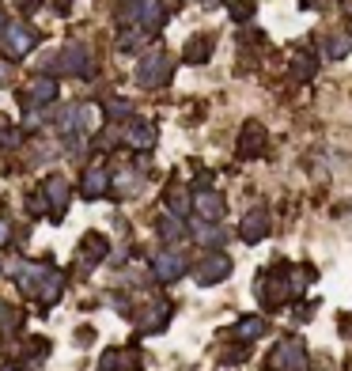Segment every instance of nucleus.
<instances>
[{
  "label": "nucleus",
  "mask_w": 352,
  "mask_h": 371,
  "mask_svg": "<svg viewBox=\"0 0 352 371\" xmlns=\"http://www.w3.org/2000/svg\"><path fill=\"white\" fill-rule=\"evenodd\" d=\"M163 72H167V57L163 53H148V57L140 61V69H137V76H140V84H159L163 80Z\"/></svg>",
  "instance_id": "obj_1"
},
{
  "label": "nucleus",
  "mask_w": 352,
  "mask_h": 371,
  "mask_svg": "<svg viewBox=\"0 0 352 371\" xmlns=\"http://www.w3.org/2000/svg\"><path fill=\"white\" fill-rule=\"evenodd\" d=\"M273 364H277V368H303V345H299V341H281Z\"/></svg>",
  "instance_id": "obj_2"
},
{
  "label": "nucleus",
  "mask_w": 352,
  "mask_h": 371,
  "mask_svg": "<svg viewBox=\"0 0 352 371\" xmlns=\"http://www.w3.org/2000/svg\"><path fill=\"white\" fill-rule=\"evenodd\" d=\"M228 273H231V262H228V257H209V265H201L197 280H201V284H216V280H223Z\"/></svg>",
  "instance_id": "obj_3"
},
{
  "label": "nucleus",
  "mask_w": 352,
  "mask_h": 371,
  "mask_svg": "<svg viewBox=\"0 0 352 371\" xmlns=\"http://www.w3.org/2000/svg\"><path fill=\"white\" fill-rule=\"evenodd\" d=\"M156 273H159L163 280H174V277H182V273H186V262H182L178 254H163V257L156 262Z\"/></svg>",
  "instance_id": "obj_4"
},
{
  "label": "nucleus",
  "mask_w": 352,
  "mask_h": 371,
  "mask_svg": "<svg viewBox=\"0 0 352 371\" xmlns=\"http://www.w3.org/2000/svg\"><path fill=\"white\" fill-rule=\"evenodd\" d=\"M266 212H261V208H258V212H250V216H246V224H243V239H246V243H258V239L261 235H266Z\"/></svg>",
  "instance_id": "obj_5"
},
{
  "label": "nucleus",
  "mask_w": 352,
  "mask_h": 371,
  "mask_svg": "<svg viewBox=\"0 0 352 371\" xmlns=\"http://www.w3.org/2000/svg\"><path fill=\"white\" fill-rule=\"evenodd\" d=\"M197 212H201L205 220H220V216H223V201L212 197V193H201V197H197Z\"/></svg>",
  "instance_id": "obj_6"
},
{
  "label": "nucleus",
  "mask_w": 352,
  "mask_h": 371,
  "mask_svg": "<svg viewBox=\"0 0 352 371\" xmlns=\"http://www.w3.org/2000/svg\"><path fill=\"white\" fill-rule=\"evenodd\" d=\"M243 156H258V152H261V125H246V133H243Z\"/></svg>",
  "instance_id": "obj_7"
},
{
  "label": "nucleus",
  "mask_w": 352,
  "mask_h": 371,
  "mask_svg": "<svg viewBox=\"0 0 352 371\" xmlns=\"http://www.w3.org/2000/svg\"><path fill=\"white\" fill-rule=\"evenodd\" d=\"M8 46H15L12 53H15V57H23V53L30 50V35L23 27H12V30H8Z\"/></svg>",
  "instance_id": "obj_8"
},
{
  "label": "nucleus",
  "mask_w": 352,
  "mask_h": 371,
  "mask_svg": "<svg viewBox=\"0 0 352 371\" xmlns=\"http://www.w3.org/2000/svg\"><path fill=\"white\" fill-rule=\"evenodd\" d=\"M140 15H144V27H156V23H159V4H156V0H140Z\"/></svg>",
  "instance_id": "obj_9"
},
{
  "label": "nucleus",
  "mask_w": 352,
  "mask_h": 371,
  "mask_svg": "<svg viewBox=\"0 0 352 371\" xmlns=\"http://www.w3.org/2000/svg\"><path fill=\"white\" fill-rule=\"evenodd\" d=\"M99 190H106V174H102V171H91V174H87V186H84V193H87V197H95Z\"/></svg>",
  "instance_id": "obj_10"
},
{
  "label": "nucleus",
  "mask_w": 352,
  "mask_h": 371,
  "mask_svg": "<svg viewBox=\"0 0 352 371\" xmlns=\"http://www.w3.org/2000/svg\"><path fill=\"white\" fill-rule=\"evenodd\" d=\"M197 239H201L205 246H209V243H223V231H216V228L205 224V228H197Z\"/></svg>",
  "instance_id": "obj_11"
},
{
  "label": "nucleus",
  "mask_w": 352,
  "mask_h": 371,
  "mask_svg": "<svg viewBox=\"0 0 352 371\" xmlns=\"http://www.w3.org/2000/svg\"><path fill=\"white\" fill-rule=\"evenodd\" d=\"M205 46H209L205 38H197V42H189V53H186V57H189V61H205V57H209V50H205Z\"/></svg>",
  "instance_id": "obj_12"
},
{
  "label": "nucleus",
  "mask_w": 352,
  "mask_h": 371,
  "mask_svg": "<svg viewBox=\"0 0 352 371\" xmlns=\"http://www.w3.org/2000/svg\"><path fill=\"white\" fill-rule=\"evenodd\" d=\"M261 329H266V326H261L258 318H243V326H239V334H243V337H258Z\"/></svg>",
  "instance_id": "obj_13"
},
{
  "label": "nucleus",
  "mask_w": 352,
  "mask_h": 371,
  "mask_svg": "<svg viewBox=\"0 0 352 371\" xmlns=\"http://www.w3.org/2000/svg\"><path fill=\"white\" fill-rule=\"evenodd\" d=\"M159 231H163L167 239H178L182 235V224L178 220H163V224H159Z\"/></svg>",
  "instance_id": "obj_14"
},
{
  "label": "nucleus",
  "mask_w": 352,
  "mask_h": 371,
  "mask_svg": "<svg viewBox=\"0 0 352 371\" xmlns=\"http://www.w3.org/2000/svg\"><path fill=\"white\" fill-rule=\"evenodd\" d=\"M4 239H8V224H0V243H4Z\"/></svg>",
  "instance_id": "obj_15"
},
{
  "label": "nucleus",
  "mask_w": 352,
  "mask_h": 371,
  "mask_svg": "<svg viewBox=\"0 0 352 371\" xmlns=\"http://www.w3.org/2000/svg\"><path fill=\"white\" fill-rule=\"evenodd\" d=\"M4 80H8V72H4V64H0V84H4Z\"/></svg>",
  "instance_id": "obj_16"
}]
</instances>
